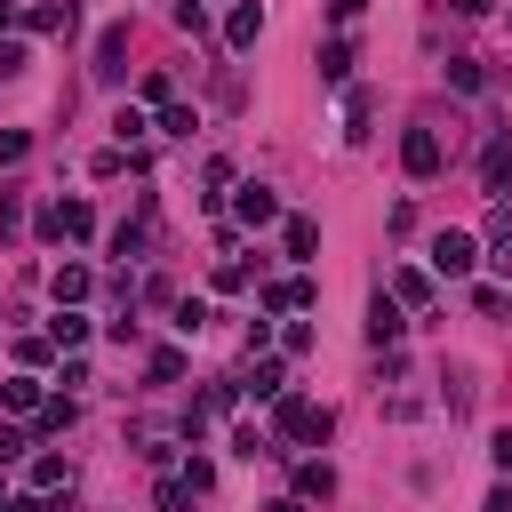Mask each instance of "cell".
Segmentation results:
<instances>
[{"instance_id": "obj_1", "label": "cell", "mask_w": 512, "mask_h": 512, "mask_svg": "<svg viewBox=\"0 0 512 512\" xmlns=\"http://www.w3.org/2000/svg\"><path fill=\"white\" fill-rule=\"evenodd\" d=\"M272 432H280V440H328L336 416L312 408V400H288V392H280V400H272Z\"/></svg>"}, {"instance_id": "obj_2", "label": "cell", "mask_w": 512, "mask_h": 512, "mask_svg": "<svg viewBox=\"0 0 512 512\" xmlns=\"http://www.w3.org/2000/svg\"><path fill=\"white\" fill-rule=\"evenodd\" d=\"M472 264H480V240H472V232H440V240H432V272H448V280H464Z\"/></svg>"}, {"instance_id": "obj_3", "label": "cell", "mask_w": 512, "mask_h": 512, "mask_svg": "<svg viewBox=\"0 0 512 512\" xmlns=\"http://www.w3.org/2000/svg\"><path fill=\"white\" fill-rule=\"evenodd\" d=\"M400 168H408L416 184L440 176V136H432V128H408V136H400Z\"/></svg>"}, {"instance_id": "obj_4", "label": "cell", "mask_w": 512, "mask_h": 512, "mask_svg": "<svg viewBox=\"0 0 512 512\" xmlns=\"http://www.w3.org/2000/svg\"><path fill=\"white\" fill-rule=\"evenodd\" d=\"M40 224H48V240H88V232H96V208H88V200H56Z\"/></svg>"}, {"instance_id": "obj_5", "label": "cell", "mask_w": 512, "mask_h": 512, "mask_svg": "<svg viewBox=\"0 0 512 512\" xmlns=\"http://www.w3.org/2000/svg\"><path fill=\"white\" fill-rule=\"evenodd\" d=\"M128 72V24H104L96 32V80H120Z\"/></svg>"}, {"instance_id": "obj_6", "label": "cell", "mask_w": 512, "mask_h": 512, "mask_svg": "<svg viewBox=\"0 0 512 512\" xmlns=\"http://www.w3.org/2000/svg\"><path fill=\"white\" fill-rule=\"evenodd\" d=\"M400 328H408V320H400V296L376 288V296H368V336H376V344H400Z\"/></svg>"}, {"instance_id": "obj_7", "label": "cell", "mask_w": 512, "mask_h": 512, "mask_svg": "<svg viewBox=\"0 0 512 512\" xmlns=\"http://www.w3.org/2000/svg\"><path fill=\"white\" fill-rule=\"evenodd\" d=\"M224 40H232V48H256V40H264V8H256V0H240V8L224 16Z\"/></svg>"}, {"instance_id": "obj_8", "label": "cell", "mask_w": 512, "mask_h": 512, "mask_svg": "<svg viewBox=\"0 0 512 512\" xmlns=\"http://www.w3.org/2000/svg\"><path fill=\"white\" fill-rule=\"evenodd\" d=\"M88 288H96L88 264H56V272H48V296H56V304H88Z\"/></svg>"}, {"instance_id": "obj_9", "label": "cell", "mask_w": 512, "mask_h": 512, "mask_svg": "<svg viewBox=\"0 0 512 512\" xmlns=\"http://www.w3.org/2000/svg\"><path fill=\"white\" fill-rule=\"evenodd\" d=\"M232 208H240V224H256V232H264V224L280 216V200H272L264 184H240V200H232Z\"/></svg>"}, {"instance_id": "obj_10", "label": "cell", "mask_w": 512, "mask_h": 512, "mask_svg": "<svg viewBox=\"0 0 512 512\" xmlns=\"http://www.w3.org/2000/svg\"><path fill=\"white\" fill-rule=\"evenodd\" d=\"M48 344L64 352V344H88V312L80 304H56V320H48Z\"/></svg>"}, {"instance_id": "obj_11", "label": "cell", "mask_w": 512, "mask_h": 512, "mask_svg": "<svg viewBox=\"0 0 512 512\" xmlns=\"http://www.w3.org/2000/svg\"><path fill=\"white\" fill-rule=\"evenodd\" d=\"M480 184H488V192H504V184H512V136H496V144L480 152Z\"/></svg>"}, {"instance_id": "obj_12", "label": "cell", "mask_w": 512, "mask_h": 512, "mask_svg": "<svg viewBox=\"0 0 512 512\" xmlns=\"http://www.w3.org/2000/svg\"><path fill=\"white\" fill-rule=\"evenodd\" d=\"M280 240H288V256H296V264H312V248H320V224H312V216H288V224H280Z\"/></svg>"}, {"instance_id": "obj_13", "label": "cell", "mask_w": 512, "mask_h": 512, "mask_svg": "<svg viewBox=\"0 0 512 512\" xmlns=\"http://www.w3.org/2000/svg\"><path fill=\"white\" fill-rule=\"evenodd\" d=\"M312 304V280H272L264 288V312H304Z\"/></svg>"}, {"instance_id": "obj_14", "label": "cell", "mask_w": 512, "mask_h": 512, "mask_svg": "<svg viewBox=\"0 0 512 512\" xmlns=\"http://www.w3.org/2000/svg\"><path fill=\"white\" fill-rule=\"evenodd\" d=\"M392 296H400V304H432V272L400 264V272H392Z\"/></svg>"}, {"instance_id": "obj_15", "label": "cell", "mask_w": 512, "mask_h": 512, "mask_svg": "<svg viewBox=\"0 0 512 512\" xmlns=\"http://www.w3.org/2000/svg\"><path fill=\"white\" fill-rule=\"evenodd\" d=\"M240 392H256V400H280V392H288V368H280V360H256V376H248Z\"/></svg>"}, {"instance_id": "obj_16", "label": "cell", "mask_w": 512, "mask_h": 512, "mask_svg": "<svg viewBox=\"0 0 512 512\" xmlns=\"http://www.w3.org/2000/svg\"><path fill=\"white\" fill-rule=\"evenodd\" d=\"M64 480H72V464H64V456H32V496H56Z\"/></svg>"}, {"instance_id": "obj_17", "label": "cell", "mask_w": 512, "mask_h": 512, "mask_svg": "<svg viewBox=\"0 0 512 512\" xmlns=\"http://www.w3.org/2000/svg\"><path fill=\"white\" fill-rule=\"evenodd\" d=\"M320 80H328V88H344V80H352V48H344V40H328V48H320Z\"/></svg>"}, {"instance_id": "obj_18", "label": "cell", "mask_w": 512, "mask_h": 512, "mask_svg": "<svg viewBox=\"0 0 512 512\" xmlns=\"http://www.w3.org/2000/svg\"><path fill=\"white\" fill-rule=\"evenodd\" d=\"M0 408H40V376H32V368L8 376V384H0Z\"/></svg>"}, {"instance_id": "obj_19", "label": "cell", "mask_w": 512, "mask_h": 512, "mask_svg": "<svg viewBox=\"0 0 512 512\" xmlns=\"http://www.w3.org/2000/svg\"><path fill=\"white\" fill-rule=\"evenodd\" d=\"M328 488H336V472H328L320 456H312V464H296V496H304V504H312V496H328Z\"/></svg>"}, {"instance_id": "obj_20", "label": "cell", "mask_w": 512, "mask_h": 512, "mask_svg": "<svg viewBox=\"0 0 512 512\" xmlns=\"http://www.w3.org/2000/svg\"><path fill=\"white\" fill-rule=\"evenodd\" d=\"M24 24H32V32H64L72 8H64V0H40V8H24Z\"/></svg>"}, {"instance_id": "obj_21", "label": "cell", "mask_w": 512, "mask_h": 512, "mask_svg": "<svg viewBox=\"0 0 512 512\" xmlns=\"http://www.w3.org/2000/svg\"><path fill=\"white\" fill-rule=\"evenodd\" d=\"M72 416H80L72 392H64V400H40V432H72Z\"/></svg>"}, {"instance_id": "obj_22", "label": "cell", "mask_w": 512, "mask_h": 512, "mask_svg": "<svg viewBox=\"0 0 512 512\" xmlns=\"http://www.w3.org/2000/svg\"><path fill=\"white\" fill-rule=\"evenodd\" d=\"M200 328H208V304L184 296V304H176V336H200Z\"/></svg>"}, {"instance_id": "obj_23", "label": "cell", "mask_w": 512, "mask_h": 512, "mask_svg": "<svg viewBox=\"0 0 512 512\" xmlns=\"http://www.w3.org/2000/svg\"><path fill=\"white\" fill-rule=\"evenodd\" d=\"M232 456H248V464H256V456H272V448H264V432H256V424H240V432H232Z\"/></svg>"}, {"instance_id": "obj_24", "label": "cell", "mask_w": 512, "mask_h": 512, "mask_svg": "<svg viewBox=\"0 0 512 512\" xmlns=\"http://www.w3.org/2000/svg\"><path fill=\"white\" fill-rule=\"evenodd\" d=\"M24 152H32V136H24V128H0V168H16Z\"/></svg>"}, {"instance_id": "obj_25", "label": "cell", "mask_w": 512, "mask_h": 512, "mask_svg": "<svg viewBox=\"0 0 512 512\" xmlns=\"http://www.w3.org/2000/svg\"><path fill=\"white\" fill-rule=\"evenodd\" d=\"M160 136H192V112L184 104H160Z\"/></svg>"}, {"instance_id": "obj_26", "label": "cell", "mask_w": 512, "mask_h": 512, "mask_svg": "<svg viewBox=\"0 0 512 512\" xmlns=\"http://www.w3.org/2000/svg\"><path fill=\"white\" fill-rule=\"evenodd\" d=\"M216 288H224V296H240V288H248V264H240V256H232V264H216Z\"/></svg>"}, {"instance_id": "obj_27", "label": "cell", "mask_w": 512, "mask_h": 512, "mask_svg": "<svg viewBox=\"0 0 512 512\" xmlns=\"http://www.w3.org/2000/svg\"><path fill=\"white\" fill-rule=\"evenodd\" d=\"M48 352H56V344H48V336H16V360H24V368H40V360H48Z\"/></svg>"}, {"instance_id": "obj_28", "label": "cell", "mask_w": 512, "mask_h": 512, "mask_svg": "<svg viewBox=\"0 0 512 512\" xmlns=\"http://www.w3.org/2000/svg\"><path fill=\"white\" fill-rule=\"evenodd\" d=\"M184 376V352H152V384H176Z\"/></svg>"}, {"instance_id": "obj_29", "label": "cell", "mask_w": 512, "mask_h": 512, "mask_svg": "<svg viewBox=\"0 0 512 512\" xmlns=\"http://www.w3.org/2000/svg\"><path fill=\"white\" fill-rule=\"evenodd\" d=\"M176 480H184V488H192V496H208V480H216V472H208V456H192V464H184V472H176Z\"/></svg>"}, {"instance_id": "obj_30", "label": "cell", "mask_w": 512, "mask_h": 512, "mask_svg": "<svg viewBox=\"0 0 512 512\" xmlns=\"http://www.w3.org/2000/svg\"><path fill=\"white\" fill-rule=\"evenodd\" d=\"M24 72V40H0V80H16Z\"/></svg>"}, {"instance_id": "obj_31", "label": "cell", "mask_w": 512, "mask_h": 512, "mask_svg": "<svg viewBox=\"0 0 512 512\" xmlns=\"http://www.w3.org/2000/svg\"><path fill=\"white\" fill-rule=\"evenodd\" d=\"M24 448H32V440H24V432H8V424H0V464H16V456H24Z\"/></svg>"}, {"instance_id": "obj_32", "label": "cell", "mask_w": 512, "mask_h": 512, "mask_svg": "<svg viewBox=\"0 0 512 512\" xmlns=\"http://www.w3.org/2000/svg\"><path fill=\"white\" fill-rule=\"evenodd\" d=\"M360 8H368V0H328V16H336V24H352Z\"/></svg>"}, {"instance_id": "obj_33", "label": "cell", "mask_w": 512, "mask_h": 512, "mask_svg": "<svg viewBox=\"0 0 512 512\" xmlns=\"http://www.w3.org/2000/svg\"><path fill=\"white\" fill-rule=\"evenodd\" d=\"M488 456H496V472H512V432H496V448H488Z\"/></svg>"}, {"instance_id": "obj_34", "label": "cell", "mask_w": 512, "mask_h": 512, "mask_svg": "<svg viewBox=\"0 0 512 512\" xmlns=\"http://www.w3.org/2000/svg\"><path fill=\"white\" fill-rule=\"evenodd\" d=\"M264 512H304V496H272V504H264Z\"/></svg>"}, {"instance_id": "obj_35", "label": "cell", "mask_w": 512, "mask_h": 512, "mask_svg": "<svg viewBox=\"0 0 512 512\" xmlns=\"http://www.w3.org/2000/svg\"><path fill=\"white\" fill-rule=\"evenodd\" d=\"M8 16H16V0H0V24H8Z\"/></svg>"}]
</instances>
